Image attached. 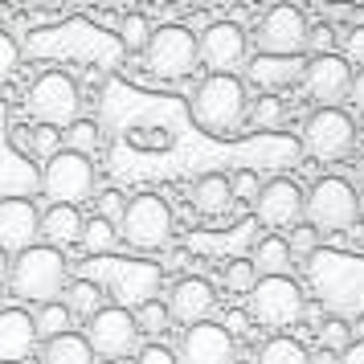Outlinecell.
I'll return each instance as SVG.
<instances>
[{"label": "cell", "mask_w": 364, "mask_h": 364, "mask_svg": "<svg viewBox=\"0 0 364 364\" xmlns=\"http://www.w3.org/2000/svg\"><path fill=\"white\" fill-rule=\"evenodd\" d=\"M221 328L230 331V336H246V331H250V315L246 311H225Z\"/></svg>", "instance_id": "ab89813d"}, {"label": "cell", "mask_w": 364, "mask_h": 364, "mask_svg": "<svg viewBox=\"0 0 364 364\" xmlns=\"http://www.w3.org/2000/svg\"><path fill=\"white\" fill-rule=\"evenodd\" d=\"M41 193L53 200V205H78L95 193V164L78 156V151H62L53 156L46 172H41Z\"/></svg>", "instance_id": "30bf717a"}, {"label": "cell", "mask_w": 364, "mask_h": 364, "mask_svg": "<svg viewBox=\"0 0 364 364\" xmlns=\"http://www.w3.org/2000/svg\"><path fill=\"white\" fill-rule=\"evenodd\" d=\"M197 62H200V37H193V29H184V25H160L151 33V46L144 50L148 74L168 78V82L188 78L197 70Z\"/></svg>", "instance_id": "5b68a950"}, {"label": "cell", "mask_w": 364, "mask_h": 364, "mask_svg": "<svg viewBox=\"0 0 364 364\" xmlns=\"http://www.w3.org/2000/svg\"><path fill=\"white\" fill-rule=\"evenodd\" d=\"M254 123L258 127H266V132H274V127H282L287 123V107H282L279 95H262V99H254Z\"/></svg>", "instance_id": "d6a6232c"}, {"label": "cell", "mask_w": 364, "mask_h": 364, "mask_svg": "<svg viewBox=\"0 0 364 364\" xmlns=\"http://www.w3.org/2000/svg\"><path fill=\"white\" fill-rule=\"evenodd\" d=\"M340 53H344L348 62H356V66L364 70V25L344 29V37H340Z\"/></svg>", "instance_id": "8d00e7d4"}, {"label": "cell", "mask_w": 364, "mask_h": 364, "mask_svg": "<svg viewBox=\"0 0 364 364\" xmlns=\"http://www.w3.org/2000/svg\"><path fill=\"white\" fill-rule=\"evenodd\" d=\"M250 262H254V270H258V279H282L287 266H291V242L279 237V233H266L262 242L254 246Z\"/></svg>", "instance_id": "7402d4cb"}, {"label": "cell", "mask_w": 364, "mask_h": 364, "mask_svg": "<svg viewBox=\"0 0 364 364\" xmlns=\"http://www.w3.org/2000/svg\"><path fill=\"white\" fill-rule=\"evenodd\" d=\"M139 323H135V311L127 307H102L95 319H86V340L90 348L107 356V360H119V356H132L135 344H139Z\"/></svg>", "instance_id": "8fae6325"}, {"label": "cell", "mask_w": 364, "mask_h": 364, "mask_svg": "<svg viewBox=\"0 0 364 364\" xmlns=\"http://www.w3.org/2000/svg\"><path fill=\"white\" fill-rule=\"evenodd\" d=\"M17 66H21V50H17V41L0 29V86L9 82L13 74H17Z\"/></svg>", "instance_id": "d590c367"}, {"label": "cell", "mask_w": 364, "mask_h": 364, "mask_svg": "<svg viewBox=\"0 0 364 364\" xmlns=\"http://www.w3.org/2000/svg\"><path fill=\"white\" fill-rule=\"evenodd\" d=\"M172 230H176V217H172V205L160 193L132 197L127 200V213L119 221V233L135 250H164L172 242Z\"/></svg>", "instance_id": "277c9868"}, {"label": "cell", "mask_w": 364, "mask_h": 364, "mask_svg": "<svg viewBox=\"0 0 364 364\" xmlns=\"http://www.w3.org/2000/svg\"><path fill=\"white\" fill-rule=\"evenodd\" d=\"M254 209H258V217H262L270 230H295V225H303V217H307V193L295 181L274 176V181L262 184V197L254 200Z\"/></svg>", "instance_id": "4fadbf2b"}, {"label": "cell", "mask_w": 364, "mask_h": 364, "mask_svg": "<svg viewBox=\"0 0 364 364\" xmlns=\"http://www.w3.org/2000/svg\"><path fill=\"white\" fill-rule=\"evenodd\" d=\"M37 348V323L21 307L0 311V364H25V356Z\"/></svg>", "instance_id": "ac0fdd59"}, {"label": "cell", "mask_w": 364, "mask_h": 364, "mask_svg": "<svg viewBox=\"0 0 364 364\" xmlns=\"http://www.w3.org/2000/svg\"><path fill=\"white\" fill-rule=\"evenodd\" d=\"M99 148V123L95 119H78L66 127V151H78V156H90Z\"/></svg>", "instance_id": "4dcf8cb0"}, {"label": "cell", "mask_w": 364, "mask_h": 364, "mask_svg": "<svg viewBox=\"0 0 364 364\" xmlns=\"http://www.w3.org/2000/svg\"><path fill=\"white\" fill-rule=\"evenodd\" d=\"M82 233H86V217L78 213V205H50L41 213V237H46V246L66 250L74 242H82Z\"/></svg>", "instance_id": "ffe728a7"}, {"label": "cell", "mask_w": 364, "mask_h": 364, "mask_svg": "<svg viewBox=\"0 0 364 364\" xmlns=\"http://www.w3.org/2000/svg\"><path fill=\"white\" fill-rule=\"evenodd\" d=\"M254 287H258V270L250 258H237V262L225 266V291L233 295H254Z\"/></svg>", "instance_id": "1f68e13d"}, {"label": "cell", "mask_w": 364, "mask_h": 364, "mask_svg": "<svg viewBox=\"0 0 364 364\" xmlns=\"http://www.w3.org/2000/svg\"><path fill=\"white\" fill-rule=\"evenodd\" d=\"M233 205V184L221 176V172H205V176H197V184H193V209H197L200 217H225Z\"/></svg>", "instance_id": "44dd1931"}, {"label": "cell", "mask_w": 364, "mask_h": 364, "mask_svg": "<svg viewBox=\"0 0 364 364\" xmlns=\"http://www.w3.org/2000/svg\"><path fill=\"white\" fill-rule=\"evenodd\" d=\"M250 111L254 107H250L246 82L237 74H209L197 86V95H193V119H197L200 132H209V135L237 132Z\"/></svg>", "instance_id": "7a4b0ae2"}, {"label": "cell", "mask_w": 364, "mask_h": 364, "mask_svg": "<svg viewBox=\"0 0 364 364\" xmlns=\"http://www.w3.org/2000/svg\"><path fill=\"white\" fill-rule=\"evenodd\" d=\"M352 102H356V111L364 115V70H356V82H352Z\"/></svg>", "instance_id": "b9f144b4"}, {"label": "cell", "mask_w": 364, "mask_h": 364, "mask_svg": "<svg viewBox=\"0 0 364 364\" xmlns=\"http://www.w3.org/2000/svg\"><path fill=\"white\" fill-rule=\"evenodd\" d=\"M340 364H364V340H352V348L340 356Z\"/></svg>", "instance_id": "60d3db41"}, {"label": "cell", "mask_w": 364, "mask_h": 364, "mask_svg": "<svg viewBox=\"0 0 364 364\" xmlns=\"http://www.w3.org/2000/svg\"><path fill=\"white\" fill-rule=\"evenodd\" d=\"M78 82L62 74V70H46V74H37L33 86H29V95H25V107H29V115L37 123H46V127H70V123H78Z\"/></svg>", "instance_id": "8992f818"}, {"label": "cell", "mask_w": 364, "mask_h": 364, "mask_svg": "<svg viewBox=\"0 0 364 364\" xmlns=\"http://www.w3.org/2000/svg\"><path fill=\"white\" fill-rule=\"evenodd\" d=\"M319 348L323 352H340V356L352 348V331H348L344 319H323L319 323Z\"/></svg>", "instance_id": "836d02e7"}, {"label": "cell", "mask_w": 364, "mask_h": 364, "mask_svg": "<svg viewBox=\"0 0 364 364\" xmlns=\"http://www.w3.org/2000/svg\"><path fill=\"white\" fill-rule=\"evenodd\" d=\"M360 217V197L344 176H319L307 193V225L319 233L352 230Z\"/></svg>", "instance_id": "3957f363"}, {"label": "cell", "mask_w": 364, "mask_h": 364, "mask_svg": "<svg viewBox=\"0 0 364 364\" xmlns=\"http://www.w3.org/2000/svg\"><path fill=\"white\" fill-rule=\"evenodd\" d=\"M151 33H156V29L148 25L144 13H123V17H119V41L127 46V53H144L151 46Z\"/></svg>", "instance_id": "4316f807"}, {"label": "cell", "mask_w": 364, "mask_h": 364, "mask_svg": "<svg viewBox=\"0 0 364 364\" xmlns=\"http://www.w3.org/2000/svg\"><path fill=\"white\" fill-rule=\"evenodd\" d=\"M41 237V213L29 197H4L0 200V250L25 254Z\"/></svg>", "instance_id": "9a60e30c"}, {"label": "cell", "mask_w": 364, "mask_h": 364, "mask_svg": "<svg viewBox=\"0 0 364 364\" xmlns=\"http://www.w3.org/2000/svg\"><path fill=\"white\" fill-rule=\"evenodd\" d=\"M168 307H172V319L184 323V328H197V323H209V315L217 307V295H213V282L209 279H181L168 295Z\"/></svg>", "instance_id": "e0dca14e"}, {"label": "cell", "mask_w": 364, "mask_h": 364, "mask_svg": "<svg viewBox=\"0 0 364 364\" xmlns=\"http://www.w3.org/2000/svg\"><path fill=\"white\" fill-rule=\"evenodd\" d=\"M250 41L246 29L237 21H213L205 33H200V62L213 70V74H233V70L246 62Z\"/></svg>", "instance_id": "5bb4252c"}, {"label": "cell", "mask_w": 364, "mask_h": 364, "mask_svg": "<svg viewBox=\"0 0 364 364\" xmlns=\"http://www.w3.org/2000/svg\"><path fill=\"white\" fill-rule=\"evenodd\" d=\"M352 62L344 53H323V58H311L307 70H303V90L307 99H315L319 107H336L340 99H352Z\"/></svg>", "instance_id": "7c38bea8"}, {"label": "cell", "mask_w": 364, "mask_h": 364, "mask_svg": "<svg viewBox=\"0 0 364 364\" xmlns=\"http://www.w3.org/2000/svg\"><path fill=\"white\" fill-rule=\"evenodd\" d=\"M287 242H291V254H303V258H307V254L319 246V230H311V225H295Z\"/></svg>", "instance_id": "f35d334b"}, {"label": "cell", "mask_w": 364, "mask_h": 364, "mask_svg": "<svg viewBox=\"0 0 364 364\" xmlns=\"http://www.w3.org/2000/svg\"><path fill=\"white\" fill-rule=\"evenodd\" d=\"M29 151H33L37 160H46V164H50L53 156H62V151H66V132L37 123V127H29Z\"/></svg>", "instance_id": "83f0119b"}, {"label": "cell", "mask_w": 364, "mask_h": 364, "mask_svg": "<svg viewBox=\"0 0 364 364\" xmlns=\"http://www.w3.org/2000/svg\"><path fill=\"white\" fill-rule=\"evenodd\" d=\"M66 287H70V262L62 250L33 246V250H25V254H17L13 279H9L13 299L46 307V303H58V299L66 295Z\"/></svg>", "instance_id": "6da1fadb"}, {"label": "cell", "mask_w": 364, "mask_h": 364, "mask_svg": "<svg viewBox=\"0 0 364 364\" xmlns=\"http://www.w3.org/2000/svg\"><path fill=\"white\" fill-rule=\"evenodd\" d=\"M303 70H307V62L303 58H270V53H254L250 58V82L262 86V90H282V86H295L299 78H303Z\"/></svg>", "instance_id": "d6986e66"}, {"label": "cell", "mask_w": 364, "mask_h": 364, "mask_svg": "<svg viewBox=\"0 0 364 364\" xmlns=\"http://www.w3.org/2000/svg\"><path fill=\"white\" fill-rule=\"evenodd\" d=\"M41 364H95V348H90L86 336L70 331V336L50 340V344L41 348Z\"/></svg>", "instance_id": "603a6c76"}, {"label": "cell", "mask_w": 364, "mask_h": 364, "mask_svg": "<svg viewBox=\"0 0 364 364\" xmlns=\"http://www.w3.org/2000/svg\"><path fill=\"white\" fill-rule=\"evenodd\" d=\"M13 262H17V258H13L9 250H0V282H9V279H13Z\"/></svg>", "instance_id": "7bdbcfd3"}, {"label": "cell", "mask_w": 364, "mask_h": 364, "mask_svg": "<svg viewBox=\"0 0 364 364\" xmlns=\"http://www.w3.org/2000/svg\"><path fill=\"white\" fill-rule=\"evenodd\" d=\"M303 144L315 160H344L356 148V119L340 107H319L303 123Z\"/></svg>", "instance_id": "9c48e42d"}, {"label": "cell", "mask_w": 364, "mask_h": 364, "mask_svg": "<svg viewBox=\"0 0 364 364\" xmlns=\"http://www.w3.org/2000/svg\"><path fill=\"white\" fill-rule=\"evenodd\" d=\"M254 41H258V53L299 58V53L311 46V25L303 17V9H295V4H274V9H266L262 17H258Z\"/></svg>", "instance_id": "52a82bcc"}, {"label": "cell", "mask_w": 364, "mask_h": 364, "mask_svg": "<svg viewBox=\"0 0 364 364\" xmlns=\"http://www.w3.org/2000/svg\"><path fill=\"white\" fill-rule=\"evenodd\" d=\"M102 364H115V360H102Z\"/></svg>", "instance_id": "f6af8a7d"}, {"label": "cell", "mask_w": 364, "mask_h": 364, "mask_svg": "<svg viewBox=\"0 0 364 364\" xmlns=\"http://www.w3.org/2000/svg\"><path fill=\"white\" fill-rule=\"evenodd\" d=\"M307 311V303H303V291H299L295 279H258L254 287V295H250V315L262 323V328H274L282 336V328H291L299 323Z\"/></svg>", "instance_id": "ba28073f"}, {"label": "cell", "mask_w": 364, "mask_h": 364, "mask_svg": "<svg viewBox=\"0 0 364 364\" xmlns=\"http://www.w3.org/2000/svg\"><path fill=\"white\" fill-rule=\"evenodd\" d=\"M135 323H139L144 336H160V331H168V323H172V307L160 303V299H144V303L135 307Z\"/></svg>", "instance_id": "f1b7e54d"}, {"label": "cell", "mask_w": 364, "mask_h": 364, "mask_svg": "<svg viewBox=\"0 0 364 364\" xmlns=\"http://www.w3.org/2000/svg\"><path fill=\"white\" fill-rule=\"evenodd\" d=\"M33 323H37V340H62V336H70V328H74V315H70V307L58 299V303H46V307H37L33 311Z\"/></svg>", "instance_id": "d4e9b609"}, {"label": "cell", "mask_w": 364, "mask_h": 364, "mask_svg": "<svg viewBox=\"0 0 364 364\" xmlns=\"http://www.w3.org/2000/svg\"><path fill=\"white\" fill-rule=\"evenodd\" d=\"M62 303L70 307V315H86V319H95V315L102 311V287L95 279H70Z\"/></svg>", "instance_id": "cb8c5ba5"}, {"label": "cell", "mask_w": 364, "mask_h": 364, "mask_svg": "<svg viewBox=\"0 0 364 364\" xmlns=\"http://www.w3.org/2000/svg\"><path fill=\"white\" fill-rule=\"evenodd\" d=\"M230 184H233V200H254L262 197V184H258V172H250V168H242V172H233L230 176Z\"/></svg>", "instance_id": "e575fe53"}, {"label": "cell", "mask_w": 364, "mask_h": 364, "mask_svg": "<svg viewBox=\"0 0 364 364\" xmlns=\"http://www.w3.org/2000/svg\"><path fill=\"white\" fill-rule=\"evenodd\" d=\"M115 242H119L115 221H107V217H90V221H86V233H82L86 254H107Z\"/></svg>", "instance_id": "f546056e"}, {"label": "cell", "mask_w": 364, "mask_h": 364, "mask_svg": "<svg viewBox=\"0 0 364 364\" xmlns=\"http://www.w3.org/2000/svg\"><path fill=\"white\" fill-rule=\"evenodd\" d=\"M254 364H311V356H307V348L299 344V340H291V336H270V340L258 348Z\"/></svg>", "instance_id": "484cf974"}, {"label": "cell", "mask_w": 364, "mask_h": 364, "mask_svg": "<svg viewBox=\"0 0 364 364\" xmlns=\"http://www.w3.org/2000/svg\"><path fill=\"white\" fill-rule=\"evenodd\" d=\"M352 172H356V184H360V188H364V156H360V160H356V164H352Z\"/></svg>", "instance_id": "ee69618b"}, {"label": "cell", "mask_w": 364, "mask_h": 364, "mask_svg": "<svg viewBox=\"0 0 364 364\" xmlns=\"http://www.w3.org/2000/svg\"><path fill=\"white\" fill-rule=\"evenodd\" d=\"M123 213H127V197L123 193H115V188H107V193H99V217H107V221H123Z\"/></svg>", "instance_id": "74e56055"}, {"label": "cell", "mask_w": 364, "mask_h": 364, "mask_svg": "<svg viewBox=\"0 0 364 364\" xmlns=\"http://www.w3.org/2000/svg\"><path fill=\"white\" fill-rule=\"evenodd\" d=\"M181 364H237L233 336L221 323H197L181 336Z\"/></svg>", "instance_id": "2e32d148"}]
</instances>
